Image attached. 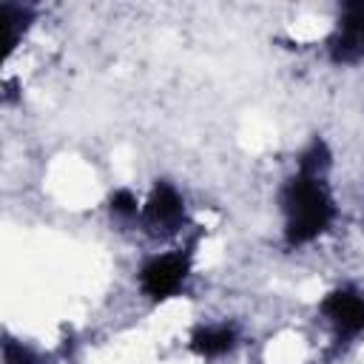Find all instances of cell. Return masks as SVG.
<instances>
[{
  "label": "cell",
  "instance_id": "1",
  "mask_svg": "<svg viewBox=\"0 0 364 364\" xmlns=\"http://www.w3.org/2000/svg\"><path fill=\"white\" fill-rule=\"evenodd\" d=\"M333 154L324 139H313L296 159L276 193L282 216V239L290 250L321 242L338 222L341 208L330 182Z\"/></svg>",
  "mask_w": 364,
  "mask_h": 364
},
{
  "label": "cell",
  "instance_id": "2",
  "mask_svg": "<svg viewBox=\"0 0 364 364\" xmlns=\"http://www.w3.org/2000/svg\"><path fill=\"white\" fill-rule=\"evenodd\" d=\"M191 279H193V250L179 245V247L156 250L148 259H142V264L136 267L134 284L139 299L151 304H165L182 296Z\"/></svg>",
  "mask_w": 364,
  "mask_h": 364
},
{
  "label": "cell",
  "instance_id": "3",
  "mask_svg": "<svg viewBox=\"0 0 364 364\" xmlns=\"http://www.w3.org/2000/svg\"><path fill=\"white\" fill-rule=\"evenodd\" d=\"M316 318L327 330L336 350L364 336V287L336 284L316 301Z\"/></svg>",
  "mask_w": 364,
  "mask_h": 364
},
{
  "label": "cell",
  "instance_id": "4",
  "mask_svg": "<svg viewBox=\"0 0 364 364\" xmlns=\"http://www.w3.org/2000/svg\"><path fill=\"white\" fill-rule=\"evenodd\" d=\"M191 225L188 199L171 179H156L142 199L139 225L136 230L148 233L151 239H179Z\"/></svg>",
  "mask_w": 364,
  "mask_h": 364
},
{
  "label": "cell",
  "instance_id": "5",
  "mask_svg": "<svg viewBox=\"0 0 364 364\" xmlns=\"http://www.w3.org/2000/svg\"><path fill=\"white\" fill-rule=\"evenodd\" d=\"M324 48L336 65H364V3H344L338 9Z\"/></svg>",
  "mask_w": 364,
  "mask_h": 364
},
{
  "label": "cell",
  "instance_id": "6",
  "mask_svg": "<svg viewBox=\"0 0 364 364\" xmlns=\"http://www.w3.org/2000/svg\"><path fill=\"white\" fill-rule=\"evenodd\" d=\"M242 344V333L233 321L228 318H213V321H199L191 336H188V350L199 355L202 361H222L233 355Z\"/></svg>",
  "mask_w": 364,
  "mask_h": 364
}]
</instances>
